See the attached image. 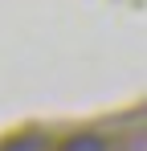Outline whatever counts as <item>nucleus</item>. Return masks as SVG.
Instances as JSON below:
<instances>
[{
	"instance_id": "nucleus-1",
	"label": "nucleus",
	"mask_w": 147,
	"mask_h": 151,
	"mask_svg": "<svg viewBox=\"0 0 147 151\" xmlns=\"http://www.w3.org/2000/svg\"><path fill=\"white\" fill-rule=\"evenodd\" d=\"M61 151H106V139L94 135V131H82V135H70L61 143Z\"/></svg>"
},
{
	"instance_id": "nucleus-2",
	"label": "nucleus",
	"mask_w": 147,
	"mask_h": 151,
	"mask_svg": "<svg viewBox=\"0 0 147 151\" xmlns=\"http://www.w3.org/2000/svg\"><path fill=\"white\" fill-rule=\"evenodd\" d=\"M4 151H45V139H41V135H21V139H12Z\"/></svg>"
}]
</instances>
